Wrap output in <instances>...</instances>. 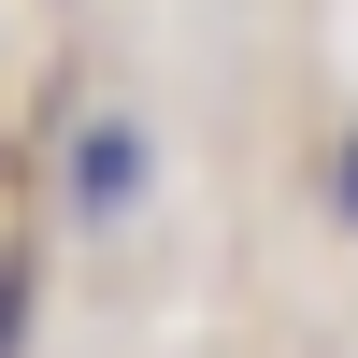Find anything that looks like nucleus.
Instances as JSON below:
<instances>
[{
	"label": "nucleus",
	"mask_w": 358,
	"mask_h": 358,
	"mask_svg": "<svg viewBox=\"0 0 358 358\" xmlns=\"http://www.w3.org/2000/svg\"><path fill=\"white\" fill-rule=\"evenodd\" d=\"M129 172H143L129 129H86V143H72V201H129Z\"/></svg>",
	"instance_id": "f257e3e1"
},
{
	"label": "nucleus",
	"mask_w": 358,
	"mask_h": 358,
	"mask_svg": "<svg viewBox=\"0 0 358 358\" xmlns=\"http://www.w3.org/2000/svg\"><path fill=\"white\" fill-rule=\"evenodd\" d=\"M330 201H344V229H358V129L330 143Z\"/></svg>",
	"instance_id": "f03ea898"
}]
</instances>
